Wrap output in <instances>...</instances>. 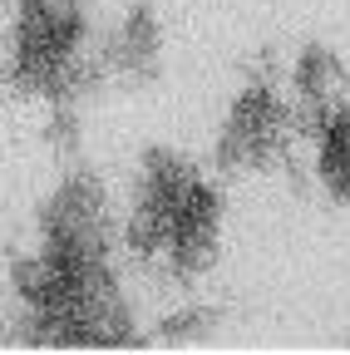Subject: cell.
Here are the masks:
<instances>
[{
  "mask_svg": "<svg viewBox=\"0 0 350 355\" xmlns=\"http://www.w3.org/2000/svg\"><path fill=\"white\" fill-rule=\"evenodd\" d=\"M321 173L335 193L350 188V109H340L326 128H321Z\"/></svg>",
  "mask_w": 350,
  "mask_h": 355,
  "instance_id": "obj_4",
  "label": "cell"
},
{
  "mask_svg": "<svg viewBox=\"0 0 350 355\" xmlns=\"http://www.w3.org/2000/svg\"><path fill=\"white\" fill-rule=\"evenodd\" d=\"M335 79V60L331 55H306L301 60V89H306V94H326V84Z\"/></svg>",
  "mask_w": 350,
  "mask_h": 355,
  "instance_id": "obj_5",
  "label": "cell"
},
{
  "mask_svg": "<svg viewBox=\"0 0 350 355\" xmlns=\"http://www.w3.org/2000/svg\"><path fill=\"white\" fill-rule=\"evenodd\" d=\"M277 133H281V109L272 94H247L232 114V133H227V144L237 158H261L272 144H277Z\"/></svg>",
  "mask_w": 350,
  "mask_h": 355,
  "instance_id": "obj_3",
  "label": "cell"
},
{
  "mask_svg": "<svg viewBox=\"0 0 350 355\" xmlns=\"http://www.w3.org/2000/svg\"><path fill=\"white\" fill-rule=\"evenodd\" d=\"M79 15L74 10H60V6H30V15L20 20V35H15V64L25 74H60L79 44Z\"/></svg>",
  "mask_w": 350,
  "mask_h": 355,
  "instance_id": "obj_2",
  "label": "cell"
},
{
  "mask_svg": "<svg viewBox=\"0 0 350 355\" xmlns=\"http://www.w3.org/2000/svg\"><path fill=\"white\" fill-rule=\"evenodd\" d=\"M168 247H173L183 272H202L217 252V193L207 183H198V178H188L178 188V198H173Z\"/></svg>",
  "mask_w": 350,
  "mask_h": 355,
  "instance_id": "obj_1",
  "label": "cell"
},
{
  "mask_svg": "<svg viewBox=\"0 0 350 355\" xmlns=\"http://www.w3.org/2000/svg\"><path fill=\"white\" fill-rule=\"evenodd\" d=\"M30 6H55V0H30Z\"/></svg>",
  "mask_w": 350,
  "mask_h": 355,
  "instance_id": "obj_6",
  "label": "cell"
}]
</instances>
